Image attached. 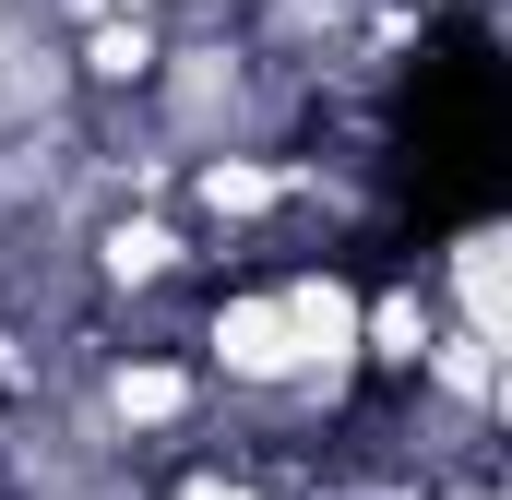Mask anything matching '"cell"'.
<instances>
[{
  "label": "cell",
  "mask_w": 512,
  "mask_h": 500,
  "mask_svg": "<svg viewBox=\"0 0 512 500\" xmlns=\"http://www.w3.org/2000/svg\"><path fill=\"white\" fill-rule=\"evenodd\" d=\"M382 203L405 250H453V239H489L512 215V60H501V24L477 0H453L417 60L393 72L382 96Z\"/></svg>",
  "instance_id": "cell-1"
}]
</instances>
